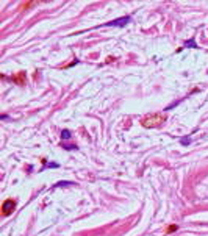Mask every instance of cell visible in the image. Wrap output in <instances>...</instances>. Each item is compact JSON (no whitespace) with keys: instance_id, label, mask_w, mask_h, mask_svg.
<instances>
[{"instance_id":"obj_6","label":"cell","mask_w":208,"mask_h":236,"mask_svg":"<svg viewBox=\"0 0 208 236\" xmlns=\"http://www.w3.org/2000/svg\"><path fill=\"white\" fill-rule=\"evenodd\" d=\"M186 47H193V49H199V47L196 45V42H194V39H191L189 42H186Z\"/></svg>"},{"instance_id":"obj_5","label":"cell","mask_w":208,"mask_h":236,"mask_svg":"<svg viewBox=\"0 0 208 236\" xmlns=\"http://www.w3.org/2000/svg\"><path fill=\"white\" fill-rule=\"evenodd\" d=\"M61 138H63V139H69V138H70V131H69V130H63V131H61Z\"/></svg>"},{"instance_id":"obj_7","label":"cell","mask_w":208,"mask_h":236,"mask_svg":"<svg viewBox=\"0 0 208 236\" xmlns=\"http://www.w3.org/2000/svg\"><path fill=\"white\" fill-rule=\"evenodd\" d=\"M177 228H179L177 225H171V227H167V228H166V233H171V231H175V230H177Z\"/></svg>"},{"instance_id":"obj_1","label":"cell","mask_w":208,"mask_h":236,"mask_svg":"<svg viewBox=\"0 0 208 236\" xmlns=\"http://www.w3.org/2000/svg\"><path fill=\"white\" fill-rule=\"evenodd\" d=\"M166 114L163 113H154V114H147L141 119V125L146 128H155V127H161L166 122Z\"/></svg>"},{"instance_id":"obj_4","label":"cell","mask_w":208,"mask_h":236,"mask_svg":"<svg viewBox=\"0 0 208 236\" xmlns=\"http://www.w3.org/2000/svg\"><path fill=\"white\" fill-rule=\"evenodd\" d=\"M11 81L16 83V84H19V86L25 84V72H17L14 77H11Z\"/></svg>"},{"instance_id":"obj_3","label":"cell","mask_w":208,"mask_h":236,"mask_svg":"<svg viewBox=\"0 0 208 236\" xmlns=\"http://www.w3.org/2000/svg\"><path fill=\"white\" fill-rule=\"evenodd\" d=\"M129 22H130V16H124V17L114 19V20H111V22L103 23V25H105V27H124V25H127Z\"/></svg>"},{"instance_id":"obj_8","label":"cell","mask_w":208,"mask_h":236,"mask_svg":"<svg viewBox=\"0 0 208 236\" xmlns=\"http://www.w3.org/2000/svg\"><path fill=\"white\" fill-rule=\"evenodd\" d=\"M189 143H191L189 138H183V139H182V144H183V146H186V144H189Z\"/></svg>"},{"instance_id":"obj_2","label":"cell","mask_w":208,"mask_h":236,"mask_svg":"<svg viewBox=\"0 0 208 236\" xmlns=\"http://www.w3.org/2000/svg\"><path fill=\"white\" fill-rule=\"evenodd\" d=\"M14 208H16V200H13V199L5 200L2 203V213H3V216H10L13 211H14Z\"/></svg>"}]
</instances>
